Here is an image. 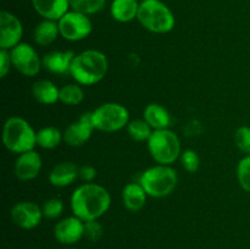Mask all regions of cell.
Segmentation results:
<instances>
[{"label":"cell","instance_id":"6da1fadb","mask_svg":"<svg viewBox=\"0 0 250 249\" xmlns=\"http://www.w3.org/2000/svg\"><path fill=\"white\" fill-rule=\"evenodd\" d=\"M111 205L109 190L98 183H83L71 195V210L82 221H92L102 217Z\"/></svg>","mask_w":250,"mask_h":249},{"label":"cell","instance_id":"7a4b0ae2","mask_svg":"<svg viewBox=\"0 0 250 249\" xmlns=\"http://www.w3.org/2000/svg\"><path fill=\"white\" fill-rule=\"evenodd\" d=\"M107 70L109 61L106 55L97 49H88L76 54L70 75L78 84L93 85L106 76Z\"/></svg>","mask_w":250,"mask_h":249},{"label":"cell","instance_id":"3957f363","mask_svg":"<svg viewBox=\"0 0 250 249\" xmlns=\"http://www.w3.org/2000/svg\"><path fill=\"white\" fill-rule=\"evenodd\" d=\"M2 143L7 150L20 155L33 150L37 145V132L22 117H9L2 128Z\"/></svg>","mask_w":250,"mask_h":249},{"label":"cell","instance_id":"277c9868","mask_svg":"<svg viewBox=\"0 0 250 249\" xmlns=\"http://www.w3.org/2000/svg\"><path fill=\"white\" fill-rule=\"evenodd\" d=\"M138 182L146 192L148 197L164 198L175 190L178 182V176L171 165L151 166L141 173Z\"/></svg>","mask_w":250,"mask_h":249},{"label":"cell","instance_id":"5b68a950","mask_svg":"<svg viewBox=\"0 0 250 249\" xmlns=\"http://www.w3.org/2000/svg\"><path fill=\"white\" fill-rule=\"evenodd\" d=\"M139 23L149 32L165 34L175 28L176 20L172 11L161 0H144L139 4Z\"/></svg>","mask_w":250,"mask_h":249},{"label":"cell","instance_id":"8992f818","mask_svg":"<svg viewBox=\"0 0 250 249\" xmlns=\"http://www.w3.org/2000/svg\"><path fill=\"white\" fill-rule=\"evenodd\" d=\"M146 143L151 158L160 165H172L182 154L180 138L170 128L154 129Z\"/></svg>","mask_w":250,"mask_h":249},{"label":"cell","instance_id":"52a82bcc","mask_svg":"<svg viewBox=\"0 0 250 249\" xmlns=\"http://www.w3.org/2000/svg\"><path fill=\"white\" fill-rule=\"evenodd\" d=\"M92 122L95 129L103 132H117L127 127L129 111L119 103H105L92 111Z\"/></svg>","mask_w":250,"mask_h":249},{"label":"cell","instance_id":"ba28073f","mask_svg":"<svg viewBox=\"0 0 250 249\" xmlns=\"http://www.w3.org/2000/svg\"><path fill=\"white\" fill-rule=\"evenodd\" d=\"M60 36L70 42H78L85 39L92 33V22L88 15L71 10L58 21Z\"/></svg>","mask_w":250,"mask_h":249},{"label":"cell","instance_id":"9c48e42d","mask_svg":"<svg viewBox=\"0 0 250 249\" xmlns=\"http://www.w3.org/2000/svg\"><path fill=\"white\" fill-rule=\"evenodd\" d=\"M12 66L23 76L34 77L39 73L43 61L36 49L28 43H20L10 50Z\"/></svg>","mask_w":250,"mask_h":249},{"label":"cell","instance_id":"30bf717a","mask_svg":"<svg viewBox=\"0 0 250 249\" xmlns=\"http://www.w3.org/2000/svg\"><path fill=\"white\" fill-rule=\"evenodd\" d=\"M23 27L19 17L9 11L0 12V49L11 50L21 43Z\"/></svg>","mask_w":250,"mask_h":249},{"label":"cell","instance_id":"8fae6325","mask_svg":"<svg viewBox=\"0 0 250 249\" xmlns=\"http://www.w3.org/2000/svg\"><path fill=\"white\" fill-rule=\"evenodd\" d=\"M43 210L33 202H20L11 209V219L16 226L23 229H33L41 224Z\"/></svg>","mask_w":250,"mask_h":249},{"label":"cell","instance_id":"7c38bea8","mask_svg":"<svg viewBox=\"0 0 250 249\" xmlns=\"http://www.w3.org/2000/svg\"><path fill=\"white\" fill-rule=\"evenodd\" d=\"M54 237L66 246L77 243L84 237V221L75 215L60 220L54 227Z\"/></svg>","mask_w":250,"mask_h":249},{"label":"cell","instance_id":"4fadbf2b","mask_svg":"<svg viewBox=\"0 0 250 249\" xmlns=\"http://www.w3.org/2000/svg\"><path fill=\"white\" fill-rule=\"evenodd\" d=\"M94 129L92 122V111L84 112L77 121L66 127L63 131V142L70 146H80L88 142Z\"/></svg>","mask_w":250,"mask_h":249},{"label":"cell","instance_id":"5bb4252c","mask_svg":"<svg viewBox=\"0 0 250 249\" xmlns=\"http://www.w3.org/2000/svg\"><path fill=\"white\" fill-rule=\"evenodd\" d=\"M42 158L37 151L29 150L20 154L15 163V176L22 182L34 180L42 170Z\"/></svg>","mask_w":250,"mask_h":249},{"label":"cell","instance_id":"9a60e30c","mask_svg":"<svg viewBox=\"0 0 250 249\" xmlns=\"http://www.w3.org/2000/svg\"><path fill=\"white\" fill-rule=\"evenodd\" d=\"M76 54L71 50H53L43 58V66L54 75H70L71 66Z\"/></svg>","mask_w":250,"mask_h":249},{"label":"cell","instance_id":"2e32d148","mask_svg":"<svg viewBox=\"0 0 250 249\" xmlns=\"http://www.w3.org/2000/svg\"><path fill=\"white\" fill-rule=\"evenodd\" d=\"M34 10L44 20L59 21L71 7L70 0H32Z\"/></svg>","mask_w":250,"mask_h":249},{"label":"cell","instance_id":"e0dca14e","mask_svg":"<svg viewBox=\"0 0 250 249\" xmlns=\"http://www.w3.org/2000/svg\"><path fill=\"white\" fill-rule=\"evenodd\" d=\"M78 171L80 167L71 161H63L53 167V170L49 173V182L51 186L58 188L67 187L72 185L78 178Z\"/></svg>","mask_w":250,"mask_h":249},{"label":"cell","instance_id":"ac0fdd59","mask_svg":"<svg viewBox=\"0 0 250 249\" xmlns=\"http://www.w3.org/2000/svg\"><path fill=\"white\" fill-rule=\"evenodd\" d=\"M146 197L148 194L139 182L128 183L122 189V203L128 211L137 212L143 209Z\"/></svg>","mask_w":250,"mask_h":249},{"label":"cell","instance_id":"d6986e66","mask_svg":"<svg viewBox=\"0 0 250 249\" xmlns=\"http://www.w3.org/2000/svg\"><path fill=\"white\" fill-rule=\"evenodd\" d=\"M143 119L150 124L153 129H165L171 124V115L163 105L151 103L146 106L143 111Z\"/></svg>","mask_w":250,"mask_h":249},{"label":"cell","instance_id":"ffe728a7","mask_svg":"<svg viewBox=\"0 0 250 249\" xmlns=\"http://www.w3.org/2000/svg\"><path fill=\"white\" fill-rule=\"evenodd\" d=\"M139 4L138 0H114L110 7L112 19L121 23L133 21L138 16Z\"/></svg>","mask_w":250,"mask_h":249},{"label":"cell","instance_id":"44dd1931","mask_svg":"<svg viewBox=\"0 0 250 249\" xmlns=\"http://www.w3.org/2000/svg\"><path fill=\"white\" fill-rule=\"evenodd\" d=\"M59 93L60 89L55 85V83L49 80H39L32 87V94L34 99L41 104L53 105L59 102Z\"/></svg>","mask_w":250,"mask_h":249},{"label":"cell","instance_id":"7402d4cb","mask_svg":"<svg viewBox=\"0 0 250 249\" xmlns=\"http://www.w3.org/2000/svg\"><path fill=\"white\" fill-rule=\"evenodd\" d=\"M59 36H60V29H59L58 21H51V20H44L37 24L33 33L34 42L41 46L51 45Z\"/></svg>","mask_w":250,"mask_h":249},{"label":"cell","instance_id":"603a6c76","mask_svg":"<svg viewBox=\"0 0 250 249\" xmlns=\"http://www.w3.org/2000/svg\"><path fill=\"white\" fill-rule=\"evenodd\" d=\"M63 141V133L54 126L43 127L37 132V145L43 149H54Z\"/></svg>","mask_w":250,"mask_h":249},{"label":"cell","instance_id":"cb8c5ba5","mask_svg":"<svg viewBox=\"0 0 250 249\" xmlns=\"http://www.w3.org/2000/svg\"><path fill=\"white\" fill-rule=\"evenodd\" d=\"M84 99V92L78 83H70L60 88L59 100L70 106L81 104Z\"/></svg>","mask_w":250,"mask_h":249},{"label":"cell","instance_id":"d4e9b609","mask_svg":"<svg viewBox=\"0 0 250 249\" xmlns=\"http://www.w3.org/2000/svg\"><path fill=\"white\" fill-rule=\"evenodd\" d=\"M153 131L154 129L151 128L150 124L144 119L133 120L127 124V132L129 137L136 142H148Z\"/></svg>","mask_w":250,"mask_h":249},{"label":"cell","instance_id":"484cf974","mask_svg":"<svg viewBox=\"0 0 250 249\" xmlns=\"http://www.w3.org/2000/svg\"><path fill=\"white\" fill-rule=\"evenodd\" d=\"M106 0H70L72 10L85 15H93L99 12L104 7Z\"/></svg>","mask_w":250,"mask_h":249},{"label":"cell","instance_id":"4316f807","mask_svg":"<svg viewBox=\"0 0 250 249\" xmlns=\"http://www.w3.org/2000/svg\"><path fill=\"white\" fill-rule=\"evenodd\" d=\"M237 180L242 189L250 193V155H246L237 165Z\"/></svg>","mask_w":250,"mask_h":249},{"label":"cell","instance_id":"83f0119b","mask_svg":"<svg viewBox=\"0 0 250 249\" xmlns=\"http://www.w3.org/2000/svg\"><path fill=\"white\" fill-rule=\"evenodd\" d=\"M181 164L187 172L194 173L200 167V158L198 153L193 149H187L181 154Z\"/></svg>","mask_w":250,"mask_h":249},{"label":"cell","instance_id":"f1b7e54d","mask_svg":"<svg viewBox=\"0 0 250 249\" xmlns=\"http://www.w3.org/2000/svg\"><path fill=\"white\" fill-rule=\"evenodd\" d=\"M63 209V203L61 199H58V198H51V199H48L44 202L43 207H42V210H43V215L48 219H58L62 215Z\"/></svg>","mask_w":250,"mask_h":249},{"label":"cell","instance_id":"f546056e","mask_svg":"<svg viewBox=\"0 0 250 249\" xmlns=\"http://www.w3.org/2000/svg\"><path fill=\"white\" fill-rule=\"evenodd\" d=\"M234 143L242 153L250 155V127L241 126L234 133Z\"/></svg>","mask_w":250,"mask_h":249},{"label":"cell","instance_id":"4dcf8cb0","mask_svg":"<svg viewBox=\"0 0 250 249\" xmlns=\"http://www.w3.org/2000/svg\"><path fill=\"white\" fill-rule=\"evenodd\" d=\"M102 224L98 220H92V221L84 222V237L90 242H97L102 238L103 236Z\"/></svg>","mask_w":250,"mask_h":249},{"label":"cell","instance_id":"1f68e13d","mask_svg":"<svg viewBox=\"0 0 250 249\" xmlns=\"http://www.w3.org/2000/svg\"><path fill=\"white\" fill-rule=\"evenodd\" d=\"M78 177L84 183H90L97 177V170L92 165H83L81 166L80 171H78Z\"/></svg>","mask_w":250,"mask_h":249},{"label":"cell","instance_id":"d6a6232c","mask_svg":"<svg viewBox=\"0 0 250 249\" xmlns=\"http://www.w3.org/2000/svg\"><path fill=\"white\" fill-rule=\"evenodd\" d=\"M0 60H1V66H0V77H6L7 72L10 71V67L12 66L11 55H10V50H4L0 49Z\"/></svg>","mask_w":250,"mask_h":249},{"label":"cell","instance_id":"836d02e7","mask_svg":"<svg viewBox=\"0 0 250 249\" xmlns=\"http://www.w3.org/2000/svg\"><path fill=\"white\" fill-rule=\"evenodd\" d=\"M202 131H203L202 124H200L199 121H197V120L190 121L185 128V132L187 133V136H198Z\"/></svg>","mask_w":250,"mask_h":249},{"label":"cell","instance_id":"e575fe53","mask_svg":"<svg viewBox=\"0 0 250 249\" xmlns=\"http://www.w3.org/2000/svg\"><path fill=\"white\" fill-rule=\"evenodd\" d=\"M138 1H144V0H138Z\"/></svg>","mask_w":250,"mask_h":249},{"label":"cell","instance_id":"d590c367","mask_svg":"<svg viewBox=\"0 0 250 249\" xmlns=\"http://www.w3.org/2000/svg\"><path fill=\"white\" fill-rule=\"evenodd\" d=\"M66 249H75V248H66Z\"/></svg>","mask_w":250,"mask_h":249}]
</instances>
